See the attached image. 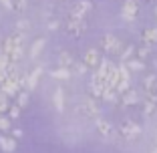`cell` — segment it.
<instances>
[{"mask_svg": "<svg viewBox=\"0 0 157 153\" xmlns=\"http://www.w3.org/2000/svg\"><path fill=\"white\" fill-rule=\"evenodd\" d=\"M83 63L91 69V67H99L101 65V56H99V51H95V48H89L87 52H85V59Z\"/></svg>", "mask_w": 157, "mask_h": 153, "instance_id": "8992f818", "label": "cell"}, {"mask_svg": "<svg viewBox=\"0 0 157 153\" xmlns=\"http://www.w3.org/2000/svg\"><path fill=\"white\" fill-rule=\"evenodd\" d=\"M103 99H105L107 103H119V99H121V95L117 93L115 89H107L105 87V91H103V95H101Z\"/></svg>", "mask_w": 157, "mask_h": 153, "instance_id": "8fae6325", "label": "cell"}, {"mask_svg": "<svg viewBox=\"0 0 157 153\" xmlns=\"http://www.w3.org/2000/svg\"><path fill=\"white\" fill-rule=\"evenodd\" d=\"M155 12H157V10H155Z\"/></svg>", "mask_w": 157, "mask_h": 153, "instance_id": "1f68e13d", "label": "cell"}, {"mask_svg": "<svg viewBox=\"0 0 157 153\" xmlns=\"http://www.w3.org/2000/svg\"><path fill=\"white\" fill-rule=\"evenodd\" d=\"M121 133H123L127 139H131V137H137V135L141 133V127L135 125L133 121H125L123 125H121Z\"/></svg>", "mask_w": 157, "mask_h": 153, "instance_id": "5b68a950", "label": "cell"}, {"mask_svg": "<svg viewBox=\"0 0 157 153\" xmlns=\"http://www.w3.org/2000/svg\"><path fill=\"white\" fill-rule=\"evenodd\" d=\"M155 83V75H147L143 79V89H147V87H151V85Z\"/></svg>", "mask_w": 157, "mask_h": 153, "instance_id": "4316f807", "label": "cell"}, {"mask_svg": "<svg viewBox=\"0 0 157 153\" xmlns=\"http://www.w3.org/2000/svg\"><path fill=\"white\" fill-rule=\"evenodd\" d=\"M10 119L8 117H0V131H10Z\"/></svg>", "mask_w": 157, "mask_h": 153, "instance_id": "cb8c5ba5", "label": "cell"}, {"mask_svg": "<svg viewBox=\"0 0 157 153\" xmlns=\"http://www.w3.org/2000/svg\"><path fill=\"white\" fill-rule=\"evenodd\" d=\"M2 4H4V8H8V10H14V4H12V0H0Z\"/></svg>", "mask_w": 157, "mask_h": 153, "instance_id": "f1b7e54d", "label": "cell"}, {"mask_svg": "<svg viewBox=\"0 0 157 153\" xmlns=\"http://www.w3.org/2000/svg\"><path fill=\"white\" fill-rule=\"evenodd\" d=\"M149 2H153V0H149Z\"/></svg>", "mask_w": 157, "mask_h": 153, "instance_id": "4dcf8cb0", "label": "cell"}, {"mask_svg": "<svg viewBox=\"0 0 157 153\" xmlns=\"http://www.w3.org/2000/svg\"><path fill=\"white\" fill-rule=\"evenodd\" d=\"M73 71H75L77 75H85V73L89 71V67L85 65L83 60H81V63H75V65H73Z\"/></svg>", "mask_w": 157, "mask_h": 153, "instance_id": "ffe728a7", "label": "cell"}, {"mask_svg": "<svg viewBox=\"0 0 157 153\" xmlns=\"http://www.w3.org/2000/svg\"><path fill=\"white\" fill-rule=\"evenodd\" d=\"M85 28H87L85 18H69V22H67V30L71 34H83Z\"/></svg>", "mask_w": 157, "mask_h": 153, "instance_id": "3957f363", "label": "cell"}, {"mask_svg": "<svg viewBox=\"0 0 157 153\" xmlns=\"http://www.w3.org/2000/svg\"><path fill=\"white\" fill-rule=\"evenodd\" d=\"M101 44H103V51L109 52V55H121V52H123V44H121L113 34H105Z\"/></svg>", "mask_w": 157, "mask_h": 153, "instance_id": "6da1fadb", "label": "cell"}, {"mask_svg": "<svg viewBox=\"0 0 157 153\" xmlns=\"http://www.w3.org/2000/svg\"><path fill=\"white\" fill-rule=\"evenodd\" d=\"M137 10H139V0H125V4H123V16H125V20H135Z\"/></svg>", "mask_w": 157, "mask_h": 153, "instance_id": "7a4b0ae2", "label": "cell"}, {"mask_svg": "<svg viewBox=\"0 0 157 153\" xmlns=\"http://www.w3.org/2000/svg\"><path fill=\"white\" fill-rule=\"evenodd\" d=\"M12 135H14V137H22V131H20V129H14Z\"/></svg>", "mask_w": 157, "mask_h": 153, "instance_id": "f546056e", "label": "cell"}, {"mask_svg": "<svg viewBox=\"0 0 157 153\" xmlns=\"http://www.w3.org/2000/svg\"><path fill=\"white\" fill-rule=\"evenodd\" d=\"M40 75H42V69H40V67H36V69H34L33 73L28 75V77H26L28 89H34V87H36V83H38V77H40Z\"/></svg>", "mask_w": 157, "mask_h": 153, "instance_id": "4fadbf2b", "label": "cell"}, {"mask_svg": "<svg viewBox=\"0 0 157 153\" xmlns=\"http://www.w3.org/2000/svg\"><path fill=\"white\" fill-rule=\"evenodd\" d=\"M0 149L6 153H12L16 149V141L14 137H6V135H0Z\"/></svg>", "mask_w": 157, "mask_h": 153, "instance_id": "ba28073f", "label": "cell"}, {"mask_svg": "<svg viewBox=\"0 0 157 153\" xmlns=\"http://www.w3.org/2000/svg\"><path fill=\"white\" fill-rule=\"evenodd\" d=\"M55 105H56V111H63V109H65V101H63V89H56V91H55Z\"/></svg>", "mask_w": 157, "mask_h": 153, "instance_id": "2e32d148", "label": "cell"}, {"mask_svg": "<svg viewBox=\"0 0 157 153\" xmlns=\"http://www.w3.org/2000/svg\"><path fill=\"white\" fill-rule=\"evenodd\" d=\"M44 38H38V40L36 42H34V44H33V48H30V59H36V56H38V52H40V48L42 47H44Z\"/></svg>", "mask_w": 157, "mask_h": 153, "instance_id": "9a60e30c", "label": "cell"}, {"mask_svg": "<svg viewBox=\"0 0 157 153\" xmlns=\"http://www.w3.org/2000/svg\"><path fill=\"white\" fill-rule=\"evenodd\" d=\"M81 113H83V115H87V117H97L101 111H99V107L95 105L91 99H85V103L81 105ZM97 119H99V117H97Z\"/></svg>", "mask_w": 157, "mask_h": 153, "instance_id": "52a82bcc", "label": "cell"}, {"mask_svg": "<svg viewBox=\"0 0 157 153\" xmlns=\"http://www.w3.org/2000/svg\"><path fill=\"white\" fill-rule=\"evenodd\" d=\"M20 117V107L18 105H10L8 109V119H18Z\"/></svg>", "mask_w": 157, "mask_h": 153, "instance_id": "7402d4cb", "label": "cell"}, {"mask_svg": "<svg viewBox=\"0 0 157 153\" xmlns=\"http://www.w3.org/2000/svg\"><path fill=\"white\" fill-rule=\"evenodd\" d=\"M95 125H97V131L103 135V137H111V133H113L111 123H107L105 119H97V121H95Z\"/></svg>", "mask_w": 157, "mask_h": 153, "instance_id": "9c48e42d", "label": "cell"}, {"mask_svg": "<svg viewBox=\"0 0 157 153\" xmlns=\"http://www.w3.org/2000/svg\"><path fill=\"white\" fill-rule=\"evenodd\" d=\"M103 91H105V87H103V85H99V83H91V87H89V93L95 95V97H101Z\"/></svg>", "mask_w": 157, "mask_h": 153, "instance_id": "ac0fdd59", "label": "cell"}, {"mask_svg": "<svg viewBox=\"0 0 157 153\" xmlns=\"http://www.w3.org/2000/svg\"><path fill=\"white\" fill-rule=\"evenodd\" d=\"M149 52H151V47H141V48H137V56H139V60H145L149 56Z\"/></svg>", "mask_w": 157, "mask_h": 153, "instance_id": "603a6c76", "label": "cell"}, {"mask_svg": "<svg viewBox=\"0 0 157 153\" xmlns=\"http://www.w3.org/2000/svg\"><path fill=\"white\" fill-rule=\"evenodd\" d=\"M52 77H55V79H69L71 77V71L69 69H56V71H52Z\"/></svg>", "mask_w": 157, "mask_h": 153, "instance_id": "d6986e66", "label": "cell"}, {"mask_svg": "<svg viewBox=\"0 0 157 153\" xmlns=\"http://www.w3.org/2000/svg\"><path fill=\"white\" fill-rule=\"evenodd\" d=\"M59 65H60V69H69V67H73L75 65V59L69 55V52H60L59 55Z\"/></svg>", "mask_w": 157, "mask_h": 153, "instance_id": "7c38bea8", "label": "cell"}, {"mask_svg": "<svg viewBox=\"0 0 157 153\" xmlns=\"http://www.w3.org/2000/svg\"><path fill=\"white\" fill-rule=\"evenodd\" d=\"M26 103H28V95L24 93V91H20V93L16 95V105L18 107H26Z\"/></svg>", "mask_w": 157, "mask_h": 153, "instance_id": "44dd1931", "label": "cell"}, {"mask_svg": "<svg viewBox=\"0 0 157 153\" xmlns=\"http://www.w3.org/2000/svg\"><path fill=\"white\" fill-rule=\"evenodd\" d=\"M91 10V2L89 0H81L73 10H71V18H85V14Z\"/></svg>", "mask_w": 157, "mask_h": 153, "instance_id": "277c9868", "label": "cell"}, {"mask_svg": "<svg viewBox=\"0 0 157 153\" xmlns=\"http://www.w3.org/2000/svg\"><path fill=\"white\" fill-rule=\"evenodd\" d=\"M14 10H18V12H22L24 8H26V0H14Z\"/></svg>", "mask_w": 157, "mask_h": 153, "instance_id": "484cf974", "label": "cell"}, {"mask_svg": "<svg viewBox=\"0 0 157 153\" xmlns=\"http://www.w3.org/2000/svg\"><path fill=\"white\" fill-rule=\"evenodd\" d=\"M127 69H129V71H143L145 69V63H143V60H139V59L127 60Z\"/></svg>", "mask_w": 157, "mask_h": 153, "instance_id": "e0dca14e", "label": "cell"}, {"mask_svg": "<svg viewBox=\"0 0 157 153\" xmlns=\"http://www.w3.org/2000/svg\"><path fill=\"white\" fill-rule=\"evenodd\" d=\"M143 42L145 47H151V44H155L157 42V28H147L143 33Z\"/></svg>", "mask_w": 157, "mask_h": 153, "instance_id": "30bf717a", "label": "cell"}, {"mask_svg": "<svg viewBox=\"0 0 157 153\" xmlns=\"http://www.w3.org/2000/svg\"><path fill=\"white\" fill-rule=\"evenodd\" d=\"M143 105H145V113H147V115H151V113L153 111H155V103H149V101H145V99H143Z\"/></svg>", "mask_w": 157, "mask_h": 153, "instance_id": "83f0119b", "label": "cell"}, {"mask_svg": "<svg viewBox=\"0 0 157 153\" xmlns=\"http://www.w3.org/2000/svg\"><path fill=\"white\" fill-rule=\"evenodd\" d=\"M121 99H123L125 105H135V103H139V95L135 93V91H131V89L125 95H121Z\"/></svg>", "mask_w": 157, "mask_h": 153, "instance_id": "5bb4252c", "label": "cell"}, {"mask_svg": "<svg viewBox=\"0 0 157 153\" xmlns=\"http://www.w3.org/2000/svg\"><path fill=\"white\" fill-rule=\"evenodd\" d=\"M133 52H135V47H131V44H129L127 48H123V52H121V59H123V60H129V56L133 55Z\"/></svg>", "mask_w": 157, "mask_h": 153, "instance_id": "d4e9b609", "label": "cell"}]
</instances>
